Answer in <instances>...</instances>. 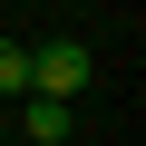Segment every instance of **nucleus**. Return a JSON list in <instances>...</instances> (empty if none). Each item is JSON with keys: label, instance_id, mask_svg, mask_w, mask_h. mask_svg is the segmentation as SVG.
Returning a JSON list of instances; mask_svg holds the SVG:
<instances>
[{"label": "nucleus", "instance_id": "obj_1", "mask_svg": "<svg viewBox=\"0 0 146 146\" xmlns=\"http://www.w3.org/2000/svg\"><path fill=\"white\" fill-rule=\"evenodd\" d=\"M88 68H98L88 39H39V49H29V98H78Z\"/></svg>", "mask_w": 146, "mask_h": 146}, {"label": "nucleus", "instance_id": "obj_2", "mask_svg": "<svg viewBox=\"0 0 146 146\" xmlns=\"http://www.w3.org/2000/svg\"><path fill=\"white\" fill-rule=\"evenodd\" d=\"M20 127H29V146H68V98H29Z\"/></svg>", "mask_w": 146, "mask_h": 146}, {"label": "nucleus", "instance_id": "obj_3", "mask_svg": "<svg viewBox=\"0 0 146 146\" xmlns=\"http://www.w3.org/2000/svg\"><path fill=\"white\" fill-rule=\"evenodd\" d=\"M0 98H29V49L0 39Z\"/></svg>", "mask_w": 146, "mask_h": 146}]
</instances>
